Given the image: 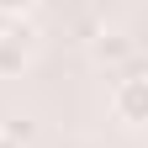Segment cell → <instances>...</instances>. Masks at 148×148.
<instances>
[{
  "label": "cell",
  "instance_id": "5b68a950",
  "mask_svg": "<svg viewBox=\"0 0 148 148\" xmlns=\"http://www.w3.org/2000/svg\"><path fill=\"white\" fill-rule=\"evenodd\" d=\"M37 5V0H0V16H11V21H21V16Z\"/></svg>",
  "mask_w": 148,
  "mask_h": 148
},
{
  "label": "cell",
  "instance_id": "8992f818",
  "mask_svg": "<svg viewBox=\"0 0 148 148\" xmlns=\"http://www.w3.org/2000/svg\"><path fill=\"white\" fill-rule=\"evenodd\" d=\"M0 148H21V143H11V138H0Z\"/></svg>",
  "mask_w": 148,
  "mask_h": 148
},
{
  "label": "cell",
  "instance_id": "7a4b0ae2",
  "mask_svg": "<svg viewBox=\"0 0 148 148\" xmlns=\"http://www.w3.org/2000/svg\"><path fill=\"white\" fill-rule=\"evenodd\" d=\"M32 58V27L21 21H5L0 27V79H11V74H21Z\"/></svg>",
  "mask_w": 148,
  "mask_h": 148
},
{
  "label": "cell",
  "instance_id": "277c9868",
  "mask_svg": "<svg viewBox=\"0 0 148 148\" xmlns=\"http://www.w3.org/2000/svg\"><path fill=\"white\" fill-rule=\"evenodd\" d=\"M0 138H11V143H32V122H0Z\"/></svg>",
  "mask_w": 148,
  "mask_h": 148
},
{
  "label": "cell",
  "instance_id": "3957f363",
  "mask_svg": "<svg viewBox=\"0 0 148 148\" xmlns=\"http://www.w3.org/2000/svg\"><path fill=\"white\" fill-rule=\"evenodd\" d=\"M90 53H95L101 69H127V64H138V48H132V37H127V32H101Z\"/></svg>",
  "mask_w": 148,
  "mask_h": 148
},
{
  "label": "cell",
  "instance_id": "6da1fadb",
  "mask_svg": "<svg viewBox=\"0 0 148 148\" xmlns=\"http://www.w3.org/2000/svg\"><path fill=\"white\" fill-rule=\"evenodd\" d=\"M111 111H116V122H127V127L148 122V79H143V64H127L122 69L116 90H111Z\"/></svg>",
  "mask_w": 148,
  "mask_h": 148
}]
</instances>
